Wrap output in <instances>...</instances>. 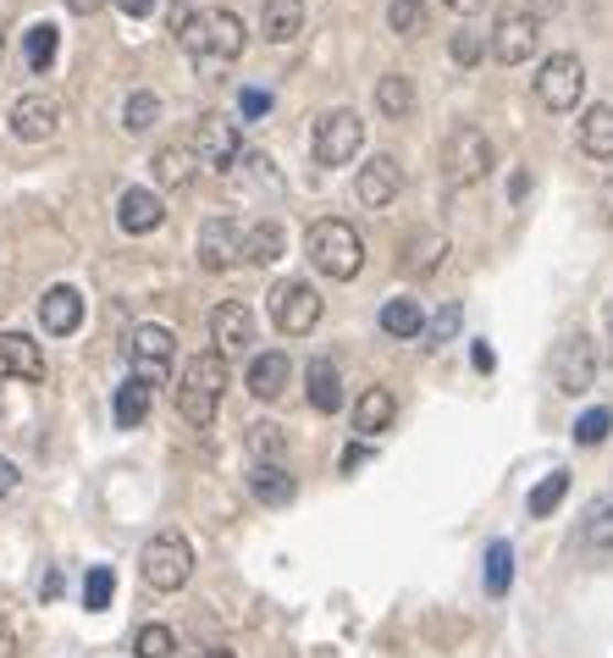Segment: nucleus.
Masks as SVG:
<instances>
[{
  "label": "nucleus",
  "instance_id": "1",
  "mask_svg": "<svg viewBox=\"0 0 613 658\" xmlns=\"http://www.w3.org/2000/svg\"><path fill=\"white\" fill-rule=\"evenodd\" d=\"M178 45L189 51V62H194L205 78H216L227 62L244 56L249 34H244V18H238V12H194V23L178 34Z\"/></svg>",
  "mask_w": 613,
  "mask_h": 658
},
{
  "label": "nucleus",
  "instance_id": "2",
  "mask_svg": "<svg viewBox=\"0 0 613 658\" xmlns=\"http://www.w3.org/2000/svg\"><path fill=\"white\" fill-rule=\"evenodd\" d=\"M304 249H310L315 271L332 277V282H354L359 266H365V238H359L354 222H343V216H321V222H310Z\"/></svg>",
  "mask_w": 613,
  "mask_h": 658
},
{
  "label": "nucleus",
  "instance_id": "3",
  "mask_svg": "<svg viewBox=\"0 0 613 658\" xmlns=\"http://www.w3.org/2000/svg\"><path fill=\"white\" fill-rule=\"evenodd\" d=\"M172 393H178V416L189 427H211L216 410H222V393H227V355H216V349L194 355Z\"/></svg>",
  "mask_w": 613,
  "mask_h": 658
},
{
  "label": "nucleus",
  "instance_id": "4",
  "mask_svg": "<svg viewBox=\"0 0 613 658\" xmlns=\"http://www.w3.org/2000/svg\"><path fill=\"white\" fill-rule=\"evenodd\" d=\"M139 575H144V586H155V592L189 586V575H194V548H189V537H178V531L150 537L144 553H139Z\"/></svg>",
  "mask_w": 613,
  "mask_h": 658
},
{
  "label": "nucleus",
  "instance_id": "5",
  "mask_svg": "<svg viewBox=\"0 0 613 658\" xmlns=\"http://www.w3.org/2000/svg\"><path fill=\"white\" fill-rule=\"evenodd\" d=\"M492 139L481 133V128H470V122H459L453 133H448V144H442V177L453 183V188H464V183H481L486 172H492Z\"/></svg>",
  "mask_w": 613,
  "mask_h": 658
},
{
  "label": "nucleus",
  "instance_id": "6",
  "mask_svg": "<svg viewBox=\"0 0 613 658\" xmlns=\"http://www.w3.org/2000/svg\"><path fill=\"white\" fill-rule=\"evenodd\" d=\"M310 150H315V161H321V166H348V161L365 150V122H359V111H348V106L326 111V117L315 122Z\"/></svg>",
  "mask_w": 613,
  "mask_h": 658
},
{
  "label": "nucleus",
  "instance_id": "7",
  "mask_svg": "<svg viewBox=\"0 0 613 658\" xmlns=\"http://www.w3.org/2000/svg\"><path fill=\"white\" fill-rule=\"evenodd\" d=\"M580 95H585V67H580V56H569V51H558V56H547L541 67H536V100L547 106V111H574L580 106Z\"/></svg>",
  "mask_w": 613,
  "mask_h": 658
},
{
  "label": "nucleus",
  "instance_id": "8",
  "mask_svg": "<svg viewBox=\"0 0 613 658\" xmlns=\"http://www.w3.org/2000/svg\"><path fill=\"white\" fill-rule=\"evenodd\" d=\"M271 321H277V333H288V338L315 333V321H321V293H315L310 282H299V277L277 282V288H271Z\"/></svg>",
  "mask_w": 613,
  "mask_h": 658
},
{
  "label": "nucleus",
  "instance_id": "9",
  "mask_svg": "<svg viewBox=\"0 0 613 658\" xmlns=\"http://www.w3.org/2000/svg\"><path fill=\"white\" fill-rule=\"evenodd\" d=\"M172 333L166 326H155V321H139L133 333H128V360H133V377L139 382H150V388H161L166 382V366H172Z\"/></svg>",
  "mask_w": 613,
  "mask_h": 658
},
{
  "label": "nucleus",
  "instance_id": "10",
  "mask_svg": "<svg viewBox=\"0 0 613 658\" xmlns=\"http://www.w3.org/2000/svg\"><path fill=\"white\" fill-rule=\"evenodd\" d=\"M591 382H596V344H591L585 333H569V338L552 349V388L569 393V399H580Z\"/></svg>",
  "mask_w": 613,
  "mask_h": 658
},
{
  "label": "nucleus",
  "instance_id": "11",
  "mask_svg": "<svg viewBox=\"0 0 613 658\" xmlns=\"http://www.w3.org/2000/svg\"><path fill=\"white\" fill-rule=\"evenodd\" d=\"M541 23L530 18V12H497V23H492V56L503 62V67H519V62H530L536 56V45H541V34H536Z\"/></svg>",
  "mask_w": 613,
  "mask_h": 658
},
{
  "label": "nucleus",
  "instance_id": "12",
  "mask_svg": "<svg viewBox=\"0 0 613 658\" xmlns=\"http://www.w3.org/2000/svg\"><path fill=\"white\" fill-rule=\"evenodd\" d=\"M211 344H216V355H244L255 344V315L244 299H222L211 310Z\"/></svg>",
  "mask_w": 613,
  "mask_h": 658
},
{
  "label": "nucleus",
  "instance_id": "13",
  "mask_svg": "<svg viewBox=\"0 0 613 658\" xmlns=\"http://www.w3.org/2000/svg\"><path fill=\"white\" fill-rule=\"evenodd\" d=\"M238 150H244V139H238V122H233V117H200V133H194L200 166L227 172V166L238 161Z\"/></svg>",
  "mask_w": 613,
  "mask_h": 658
},
{
  "label": "nucleus",
  "instance_id": "14",
  "mask_svg": "<svg viewBox=\"0 0 613 658\" xmlns=\"http://www.w3.org/2000/svg\"><path fill=\"white\" fill-rule=\"evenodd\" d=\"M398 188H404V166H398L392 155H370V161L359 166V177H354V194H359V205H370V211H387V205L398 199Z\"/></svg>",
  "mask_w": 613,
  "mask_h": 658
},
{
  "label": "nucleus",
  "instance_id": "15",
  "mask_svg": "<svg viewBox=\"0 0 613 658\" xmlns=\"http://www.w3.org/2000/svg\"><path fill=\"white\" fill-rule=\"evenodd\" d=\"M7 122H12V133H18L23 144H45V139H56V128H62V106L45 100V95H23Z\"/></svg>",
  "mask_w": 613,
  "mask_h": 658
},
{
  "label": "nucleus",
  "instance_id": "16",
  "mask_svg": "<svg viewBox=\"0 0 613 658\" xmlns=\"http://www.w3.org/2000/svg\"><path fill=\"white\" fill-rule=\"evenodd\" d=\"M233 260H244V233L233 216H211L200 227V266L205 271H227Z\"/></svg>",
  "mask_w": 613,
  "mask_h": 658
},
{
  "label": "nucleus",
  "instance_id": "17",
  "mask_svg": "<svg viewBox=\"0 0 613 658\" xmlns=\"http://www.w3.org/2000/svg\"><path fill=\"white\" fill-rule=\"evenodd\" d=\"M40 326H45L51 338L78 333V326H84V293H78V288H67V282L45 288V299H40Z\"/></svg>",
  "mask_w": 613,
  "mask_h": 658
},
{
  "label": "nucleus",
  "instance_id": "18",
  "mask_svg": "<svg viewBox=\"0 0 613 658\" xmlns=\"http://www.w3.org/2000/svg\"><path fill=\"white\" fill-rule=\"evenodd\" d=\"M0 377L18 382H45V355L29 333H0Z\"/></svg>",
  "mask_w": 613,
  "mask_h": 658
},
{
  "label": "nucleus",
  "instance_id": "19",
  "mask_svg": "<svg viewBox=\"0 0 613 658\" xmlns=\"http://www.w3.org/2000/svg\"><path fill=\"white\" fill-rule=\"evenodd\" d=\"M117 222H122V233L144 238V233H155V227L166 222V205H161V194H150V188H128V194L117 199Z\"/></svg>",
  "mask_w": 613,
  "mask_h": 658
},
{
  "label": "nucleus",
  "instance_id": "20",
  "mask_svg": "<svg viewBox=\"0 0 613 658\" xmlns=\"http://www.w3.org/2000/svg\"><path fill=\"white\" fill-rule=\"evenodd\" d=\"M392 421H398L392 388H365V393L354 399V432H359V438H376V432H387Z\"/></svg>",
  "mask_w": 613,
  "mask_h": 658
},
{
  "label": "nucleus",
  "instance_id": "21",
  "mask_svg": "<svg viewBox=\"0 0 613 658\" xmlns=\"http://www.w3.org/2000/svg\"><path fill=\"white\" fill-rule=\"evenodd\" d=\"M288 377H293V366H288V355L282 349H271V355H255L249 360V393L255 399H282L288 393Z\"/></svg>",
  "mask_w": 613,
  "mask_h": 658
},
{
  "label": "nucleus",
  "instance_id": "22",
  "mask_svg": "<svg viewBox=\"0 0 613 658\" xmlns=\"http://www.w3.org/2000/svg\"><path fill=\"white\" fill-rule=\"evenodd\" d=\"M574 139L591 161H613V106H585V117L574 122Z\"/></svg>",
  "mask_w": 613,
  "mask_h": 658
},
{
  "label": "nucleus",
  "instance_id": "23",
  "mask_svg": "<svg viewBox=\"0 0 613 658\" xmlns=\"http://www.w3.org/2000/svg\"><path fill=\"white\" fill-rule=\"evenodd\" d=\"M299 29H304V0H260V34L271 45L299 40Z\"/></svg>",
  "mask_w": 613,
  "mask_h": 658
},
{
  "label": "nucleus",
  "instance_id": "24",
  "mask_svg": "<svg viewBox=\"0 0 613 658\" xmlns=\"http://www.w3.org/2000/svg\"><path fill=\"white\" fill-rule=\"evenodd\" d=\"M150 166H155V183H161V188H189L200 155H194V144H161Z\"/></svg>",
  "mask_w": 613,
  "mask_h": 658
},
{
  "label": "nucleus",
  "instance_id": "25",
  "mask_svg": "<svg viewBox=\"0 0 613 658\" xmlns=\"http://www.w3.org/2000/svg\"><path fill=\"white\" fill-rule=\"evenodd\" d=\"M304 382H310V404H315L321 416H337V410H343V377H337L332 360H310Z\"/></svg>",
  "mask_w": 613,
  "mask_h": 658
},
{
  "label": "nucleus",
  "instance_id": "26",
  "mask_svg": "<svg viewBox=\"0 0 613 658\" xmlns=\"http://www.w3.org/2000/svg\"><path fill=\"white\" fill-rule=\"evenodd\" d=\"M249 493H255L266 509H282V504H293L299 482H293L282 465H255V476H249Z\"/></svg>",
  "mask_w": 613,
  "mask_h": 658
},
{
  "label": "nucleus",
  "instance_id": "27",
  "mask_svg": "<svg viewBox=\"0 0 613 658\" xmlns=\"http://www.w3.org/2000/svg\"><path fill=\"white\" fill-rule=\"evenodd\" d=\"M282 249H288V238H282L277 222H255V227L244 233V260H249V266H277Z\"/></svg>",
  "mask_w": 613,
  "mask_h": 658
},
{
  "label": "nucleus",
  "instance_id": "28",
  "mask_svg": "<svg viewBox=\"0 0 613 658\" xmlns=\"http://www.w3.org/2000/svg\"><path fill=\"white\" fill-rule=\"evenodd\" d=\"M442 255H448V238H442V233H415V238L404 244V271H409V277H431V271L442 266Z\"/></svg>",
  "mask_w": 613,
  "mask_h": 658
},
{
  "label": "nucleus",
  "instance_id": "29",
  "mask_svg": "<svg viewBox=\"0 0 613 658\" xmlns=\"http://www.w3.org/2000/svg\"><path fill=\"white\" fill-rule=\"evenodd\" d=\"M150 382H139V377H128L122 388H117V404H111V416H117V427L122 432H133V427H144V416H150Z\"/></svg>",
  "mask_w": 613,
  "mask_h": 658
},
{
  "label": "nucleus",
  "instance_id": "30",
  "mask_svg": "<svg viewBox=\"0 0 613 658\" xmlns=\"http://www.w3.org/2000/svg\"><path fill=\"white\" fill-rule=\"evenodd\" d=\"M381 333H387V338H420V333H426L420 304H415V299H387V304H381Z\"/></svg>",
  "mask_w": 613,
  "mask_h": 658
},
{
  "label": "nucleus",
  "instance_id": "31",
  "mask_svg": "<svg viewBox=\"0 0 613 658\" xmlns=\"http://www.w3.org/2000/svg\"><path fill=\"white\" fill-rule=\"evenodd\" d=\"M23 51H29V73H51L56 67V51H62V29L56 23H34L23 34Z\"/></svg>",
  "mask_w": 613,
  "mask_h": 658
},
{
  "label": "nucleus",
  "instance_id": "32",
  "mask_svg": "<svg viewBox=\"0 0 613 658\" xmlns=\"http://www.w3.org/2000/svg\"><path fill=\"white\" fill-rule=\"evenodd\" d=\"M376 111L392 117V122H404V117L415 111V84H409L404 73H387V78L376 84Z\"/></svg>",
  "mask_w": 613,
  "mask_h": 658
},
{
  "label": "nucleus",
  "instance_id": "33",
  "mask_svg": "<svg viewBox=\"0 0 613 658\" xmlns=\"http://www.w3.org/2000/svg\"><path fill=\"white\" fill-rule=\"evenodd\" d=\"M244 443H249L255 465H282V454H288V438H282V427H277V421H255Z\"/></svg>",
  "mask_w": 613,
  "mask_h": 658
},
{
  "label": "nucleus",
  "instance_id": "34",
  "mask_svg": "<svg viewBox=\"0 0 613 658\" xmlns=\"http://www.w3.org/2000/svg\"><path fill=\"white\" fill-rule=\"evenodd\" d=\"M563 498H569V471H552V476H541V482L530 487V515H536V520H547Z\"/></svg>",
  "mask_w": 613,
  "mask_h": 658
},
{
  "label": "nucleus",
  "instance_id": "35",
  "mask_svg": "<svg viewBox=\"0 0 613 658\" xmlns=\"http://www.w3.org/2000/svg\"><path fill=\"white\" fill-rule=\"evenodd\" d=\"M155 122H161V100H155L150 89L128 95V106H122V128H128V133H150Z\"/></svg>",
  "mask_w": 613,
  "mask_h": 658
},
{
  "label": "nucleus",
  "instance_id": "36",
  "mask_svg": "<svg viewBox=\"0 0 613 658\" xmlns=\"http://www.w3.org/2000/svg\"><path fill=\"white\" fill-rule=\"evenodd\" d=\"M508 586H514V548H508V542H492V548H486V592L503 597Z\"/></svg>",
  "mask_w": 613,
  "mask_h": 658
},
{
  "label": "nucleus",
  "instance_id": "37",
  "mask_svg": "<svg viewBox=\"0 0 613 658\" xmlns=\"http://www.w3.org/2000/svg\"><path fill=\"white\" fill-rule=\"evenodd\" d=\"M387 29H392L398 40L426 34V7H420V0H392V7H387Z\"/></svg>",
  "mask_w": 613,
  "mask_h": 658
},
{
  "label": "nucleus",
  "instance_id": "38",
  "mask_svg": "<svg viewBox=\"0 0 613 658\" xmlns=\"http://www.w3.org/2000/svg\"><path fill=\"white\" fill-rule=\"evenodd\" d=\"M580 542H585L591 553H613V498L591 509V520H585V531H580Z\"/></svg>",
  "mask_w": 613,
  "mask_h": 658
},
{
  "label": "nucleus",
  "instance_id": "39",
  "mask_svg": "<svg viewBox=\"0 0 613 658\" xmlns=\"http://www.w3.org/2000/svg\"><path fill=\"white\" fill-rule=\"evenodd\" d=\"M111 592H117V575H111V564H95V570L84 575V608H89V614L111 608Z\"/></svg>",
  "mask_w": 613,
  "mask_h": 658
},
{
  "label": "nucleus",
  "instance_id": "40",
  "mask_svg": "<svg viewBox=\"0 0 613 658\" xmlns=\"http://www.w3.org/2000/svg\"><path fill=\"white\" fill-rule=\"evenodd\" d=\"M607 432H613V410H585V416L574 421V443H580V449H596Z\"/></svg>",
  "mask_w": 613,
  "mask_h": 658
},
{
  "label": "nucleus",
  "instance_id": "41",
  "mask_svg": "<svg viewBox=\"0 0 613 658\" xmlns=\"http://www.w3.org/2000/svg\"><path fill=\"white\" fill-rule=\"evenodd\" d=\"M133 652H139V658H172V652H178V636H172L166 625H144L139 641H133Z\"/></svg>",
  "mask_w": 613,
  "mask_h": 658
},
{
  "label": "nucleus",
  "instance_id": "42",
  "mask_svg": "<svg viewBox=\"0 0 613 658\" xmlns=\"http://www.w3.org/2000/svg\"><path fill=\"white\" fill-rule=\"evenodd\" d=\"M448 56H453V62H459V67H475V62H481V56H486V40H481V34H470V29H464V34H453V45H448Z\"/></svg>",
  "mask_w": 613,
  "mask_h": 658
},
{
  "label": "nucleus",
  "instance_id": "43",
  "mask_svg": "<svg viewBox=\"0 0 613 658\" xmlns=\"http://www.w3.org/2000/svg\"><path fill=\"white\" fill-rule=\"evenodd\" d=\"M271 106H277L271 89H244V95H238V117H244V122H260Z\"/></svg>",
  "mask_w": 613,
  "mask_h": 658
},
{
  "label": "nucleus",
  "instance_id": "44",
  "mask_svg": "<svg viewBox=\"0 0 613 658\" xmlns=\"http://www.w3.org/2000/svg\"><path fill=\"white\" fill-rule=\"evenodd\" d=\"M453 333H459V304H448V310L431 321V344H448Z\"/></svg>",
  "mask_w": 613,
  "mask_h": 658
},
{
  "label": "nucleus",
  "instance_id": "45",
  "mask_svg": "<svg viewBox=\"0 0 613 658\" xmlns=\"http://www.w3.org/2000/svg\"><path fill=\"white\" fill-rule=\"evenodd\" d=\"M365 460H370V443H348V449H343V460H337V465H343V471H359V465H365Z\"/></svg>",
  "mask_w": 613,
  "mask_h": 658
},
{
  "label": "nucleus",
  "instance_id": "46",
  "mask_svg": "<svg viewBox=\"0 0 613 658\" xmlns=\"http://www.w3.org/2000/svg\"><path fill=\"white\" fill-rule=\"evenodd\" d=\"M519 12H530V18L541 23V18H552V12H563V0H525V7H519Z\"/></svg>",
  "mask_w": 613,
  "mask_h": 658
},
{
  "label": "nucleus",
  "instance_id": "47",
  "mask_svg": "<svg viewBox=\"0 0 613 658\" xmlns=\"http://www.w3.org/2000/svg\"><path fill=\"white\" fill-rule=\"evenodd\" d=\"M189 23H194V7H183V0H178V7L166 12V29H172V34H183Z\"/></svg>",
  "mask_w": 613,
  "mask_h": 658
},
{
  "label": "nucleus",
  "instance_id": "48",
  "mask_svg": "<svg viewBox=\"0 0 613 658\" xmlns=\"http://www.w3.org/2000/svg\"><path fill=\"white\" fill-rule=\"evenodd\" d=\"M0 658H18V630L7 625V614H0Z\"/></svg>",
  "mask_w": 613,
  "mask_h": 658
},
{
  "label": "nucleus",
  "instance_id": "49",
  "mask_svg": "<svg viewBox=\"0 0 613 658\" xmlns=\"http://www.w3.org/2000/svg\"><path fill=\"white\" fill-rule=\"evenodd\" d=\"M12 493H18V465L0 460V498H12Z\"/></svg>",
  "mask_w": 613,
  "mask_h": 658
},
{
  "label": "nucleus",
  "instance_id": "50",
  "mask_svg": "<svg viewBox=\"0 0 613 658\" xmlns=\"http://www.w3.org/2000/svg\"><path fill=\"white\" fill-rule=\"evenodd\" d=\"M117 7H122L128 18H150V12H155V0H117Z\"/></svg>",
  "mask_w": 613,
  "mask_h": 658
},
{
  "label": "nucleus",
  "instance_id": "51",
  "mask_svg": "<svg viewBox=\"0 0 613 658\" xmlns=\"http://www.w3.org/2000/svg\"><path fill=\"white\" fill-rule=\"evenodd\" d=\"M100 7H106V0H67V12H73V18H95Z\"/></svg>",
  "mask_w": 613,
  "mask_h": 658
},
{
  "label": "nucleus",
  "instance_id": "52",
  "mask_svg": "<svg viewBox=\"0 0 613 658\" xmlns=\"http://www.w3.org/2000/svg\"><path fill=\"white\" fill-rule=\"evenodd\" d=\"M470 360H475V371H492V366H497V355H492L486 344H475V349H470Z\"/></svg>",
  "mask_w": 613,
  "mask_h": 658
},
{
  "label": "nucleus",
  "instance_id": "53",
  "mask_svg": "<svg viewBox=\"0 0 613 658\" xmlns=\"http://www.w3.org/2000/svg\"><path fill=\"white\" fill-rule=\"evenodd\" d=\"M442 7H453V12H459V18H475V12H481V7H486V0H442Z\"/></svg>",
  "mask_w": 613,
  "mask_h": 658
},
{
  "label": "nucleus",
  "instance_id": "54",
  "mask_svg": "<svg viewBox=\"0 0 613 658\" xmlns=\"http://www.w3.org/2000/svg\"><path fill=\"white\" fill-rule=\"evenodd\" d=\"M40 597H45V603H51V597H62V575H56V570L40 581Z\"/></svg>",
  "mask_w": 613,
  "mask_h": 658
},
{
  "label": "nucleus",
  "instance_id": "55",
  "mask_svg": "<svg viewBox=\"0 0 613 658\" xmlns=\"http://www.w3.org/2000/svg\"><path fill=\"white\" fill-rule=\"evenodd\" d=\"M200 658H238V652H233V647H205Z\"/></svg>",
  "mask_w": 613,
  "mask_h": 658
},
{
  "label": "nucleus",
  "instance_id": "56",
  "mask_svg": "<svg viewBox=\"0 0 613 658\" xmlns=\"http://www.w3.org/2000/svg\"><path fill=\"white\" fill-rule=\"evenodd\" d=\"M607 366H613V344H607Z\"/></svg>",
  "mask_w": 613,
  "mask_h": 658
}]
</instances>
